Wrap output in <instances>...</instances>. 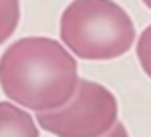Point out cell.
Wrapping results in <instances>:
<instances>
[{"mask_svg": "<svg viewBox=\"0 0 151 137\" xmlns=\"http://www.w3.org/2000/svg\"><path fill=\"white\" fill-rule=\"evenodd\" d=\"M103 137H129V131H127V127L123 125V123H119V121H117L115 125L111 127Z\"/></svg>", "mask_w": 151, "mask_h": 137, "instance_id": "cell-7", "label": "cell"}, {"mask_svg": "<svg viewBox=\"0 0 151 137\" xmlns=\"http://www.w3.org/2000/svg\"><path fill=\"white\" fill-rule=\"evenodd\" d=\"M60 38L87 61L123 57L135 43V26L113 0H73L60 16Z\"/></svg>", "mask_w": 151, "mask_h": 137, "instance_id": "cell-2", "label": "cell"}, {"mask_svg": "<svg viewBox=\"0 0 151 137\" xmlns=\"http://www.w3.org/2000/svg\"><path fill=\"white\" fill-rule=\"evenodd\" d=\"M79 83V67L70 50L47 38L26 36L0 57V89L18 107L42 113L63 107Z\"/></svg>", "mask_w": 151, "mask_h": 137, "instance_id": "cell-1", "label": "cell"}, {"mask_svg": "<svg viewBox=\"0 0 151 137\" xmlns=\"http://www.w3.org/2000/svg\"><path fill=\"white\" fill-rule=\"evenodd\" d=\"M119 119L115 95L95 81L79 79L63 107L36 113L38 127L57 137H103Z\"/></svg>", "mask_w": 151, "mask_h": 137, "instance_id": "cell-3", "label": "cell"}, {"mask_svg": "<svg viewBox=\"0 0 151 137\" xmlns=\"http://www.w3.org/2000/svg\"><path fill=\"white\" fill-rule=\"evenodd\" d=\"M20 20V0H0V45H4Z\"/></svg>", "mask_w": 151, "mask_h": 137, "instance_id": "cell-5", "label": "cell"}, {"mask_svg": "<svg viewBox=\"0 0 151 137\" xmlns=\"http://www.w3.org/2000/svg\"><path fill=\"white\" fill-rule=\"evenodd\" d=\"M0 137H40V129L26 109L0 101Z\"/></svg>", "mask_w": 151, "mask_h": 137, "instance_id": "cell-4", "label": "cell"}, {"mask_svg": "<svg viewBox=\"0 0 151 137\" xmlns=\"http://www.w3.org/2000/svg\"><path fill=\"white\" fill-rule=\"evenodd\" d=\"M141 2H143V4H145V6H147V8L151 10V0H141Z\"/></svg>", "mask_w": 151, "mask_h": 137, "instance_id": "cell-8", "label": "cell"}, {"mask_svg": "<svg viewBox=\"0 0 151 137\" xmlns=\"http://www.w3.org/2000/svg\"><path fill=\"white\" fill-rule=\"evenodd\" d=\"M135 48H137V58H139V65L143 68V73L151 79V24L141 32Z\"/></svg>", "mask_w": 151, "mask_h": 137, "instance_id": "cell-6", "label": "cell"}]
</instances>
